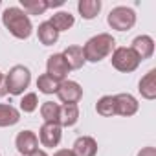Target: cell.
Here are the masks:
<instances>
[{
    "mask_svg": "<svg viewBox=\"0 0 156 156\" xmlns=\"http://www.w3.org/2000/svg\"><path fill=\"white\" fill-rule=\"evenodd\" d=\"M2 22H4L6 30H8L13 37L20 39V41L28 39V37L31 35V31H33V26H31L30 17L24 13V9L15 8V6L4 9V13H2Z\"/></svg>",
    "mask_w": 156,
    "mask_h": 156,
    "instance_id": "6da1fadb",
    "label": "cell"
},
{
    "mask_svg": "<svg viewBox=\"0 0 156 156\" xmlns=\"http://www.w3.org/2000/svg\"><path fill=\"white\" fill-rule=\"evenodd\" d=\"M39 107V98L35 92H30V94H24V98L20 99V110L30 114V112H35Z\"/></svg>",
    "mask_w": 156,
    "mask_h": 156,
    "instance_id": "cb8c5ba5",
    "label": "cell"
},
{
    "mask_svg": "<svg viewBox=\"0 0 156 156\" xmlns=\"http://www.w3.org/2000/svg\"><path fill=\"white\" fill-rule=\"evenodd\" d=\"M64 0H55V2H48V8H57V6H62Z\"/></svg>",
    "mask_w": 156,
    "mask_h": 156,
    "instance_id": "83f0119b",
    "label": "cell"
},
{
    "mask_svg": "<svg viewBox=\"0 0 156 156\" xmlns=\"http://www.w3.org/2000/svg\"><path fill=\"white\" fill-rule=\"evenodd\" d=\"M116 50V41L112 35L108 33H99L92 39L87 41V44L83 46V53L85 59L90 62H99L105 57H108L112 51Z\"/></svg>",
    "mask_w": 156,
    "mask_h": 156,
    "instance_id": "7a4b0ae2",
    "label": "cell"
},
{
    "mask_svg": "<svg viewBox=\"0 0 156 156\" xmlns=\"http://www.w3.org/2000/svg\"><path fill=\"white\" fill-rule=\"evenodd\" d=\"M30 156H48V154H46L44 151H39V149H37V151H35V152H31Z\"/></svg>",
    "mask_w": 156,
    "mask_h": 156,
    "instance_id": "f1b7e54d",
    "label": "cell"
},
{
    "mask_svg": "<svg viewBox=\"0 0 156 156\" xmlns=\"http://www.w3.org/2000/svg\"><path fill=\"white\" fill-rule=\"evenodd\" d=\"M61 138H62V130L59 123H44L39 130V140L44 147H50V149L57 147Z\"/></svg>",
    "mask_w": 156,
    "mask_h": 156,
    "instance_id": "9c48e42d",
    "label": "cell"
},
{
    "mask_svg": "<svg viewBox=\"0 0 156 156\" xmlns=\"http://www.w3.org/2000/svg\"><path fill=\"white\" fill-rule=\"evenodd\" d=\"M138 90H140L141 98H145V99H149V101H152V99L156 98V70H154V68L149 70V72L141 77V79H140Z\"/></svg>",
    "mask_w": 156,
    "mask_h": 156,
    "instance_id": "7c38bea8",
    "label": "cell"
},
{
    "mask_svg": "<svg viewBox=\"0 0 156 156\" xmlns=\"http://www.w3.org/2000/svg\"><path fill=\"white\" fill-rule=\"evenodd\" d=\"M62 57H64V61H66V64H68L70 70H79V68H83V64L87 62L81 46H68V48L62 51Z\"/></svg>",
    "mask_w": 156,
    "mask_h": 156,
    "instance_id": "5bb4252c",
    "label": "cell"
},
{
    "mask_svg": "<svg viewBox=\"0 0 156 156\" xmlns=\"http://www.w3.org/2000/svg\"><path fill=\"white\" fill-rule=\"evenodd\" d=\"M20 119V112L13 105L0 103V127H11L17 125Z\"/></svg>",
    "mask_w": 156,
    "mask_h": 156,
    "instance_id": "ac0fdd59",
    "label": "cell"
},
{
    "mask_svg": "<svg viewBox=\"0 0 156 156\" xmlns=\"http://www.w3.org/2000/svg\"><path fill=\"white\" fill-rule=\"evenodd\" d=\"M31 83V72L22 66V64H17L9 70V73L6 75V87H8V94L11 96H20L24 94V90L30 87Z\"/></svg>",
    "mask_w": 156,
    "mask_h": 156,
    "instance_id": "3957f363",
    "label": "cell"
},
{
    "mask_svg": "<svg viewBox=\"0 0 156 156\" xmlns=\"http://www.w3.org/2000/svg\"><path fill=\"white\" fill-rule=\"evenodd\" d=\"M75 156H96L98 154V141L92 136H79L73 141Z\"/></svg>",
    "mask_w": 156,
    "mask_h": 156,
    "instance_id": "4fadbf2b",
    "label": "cell"
},
{
    "mask_svg": "<svg viewBox=\"0 0 156 156\" xmlns=\"http://www.w3.org/2000/svg\"><path fill=\"white\" fill-rule=\"evenodd\" d=\"M57 98L64 103V105H77L81 101L83 98V88L79 83H75V81H61L59 83V88H57Z\"/></svg>",
    "mask_w": 156,
    "mask_h": 156,
    "instance_id": "8992f818",
    "label": "cell"
},
{
    "mask_svg": "<svg viewBox=\"0 0 156 156\" xmlns=\"http://www.w3.org/2000/svg\"><path fill=\"white\" fill-rule=\"evenodd\" d=\"M59 110L61 105L53 103V101H46L41 107V116L44 119V123H59Z\"/></svg>",
    "mask_w": 156,
    "mask_h": 156,
    "instance_id": "44dd1931",
    "label": "cell"
},
{
    "mask_svg": "<svg viewBox=\"0 0 156 156\" xmlns=\"http://www.w3.org/2000/svg\"><path fill=\"white\" fill-rule=\"evenodd\" d=\"M96 110L99 116L103 118H112L116 114V101L114 96H103L98 103H96Z\"/></svg>",
    "mask_w": 156,
    "mask_h": 156,
    "instance_id": "ffe728a7",
    "label": "cell"
},
{
    "mask_svg": "<svg viewBox=\"0 0 156 156\" xmlns=\"http://www.w3.org/2000/svg\"><path fill=\"white\" fill-rule=\"evenodd\" d=\"M37 37H39V41H41V44H44V46H51V44H55V42L59 41V31H57V30L46 20V22L39 24Z\"/></svg>",
    "mask_w": 156,
    "mask_h": 156,
    "instance_id": "e0dca14e",
    "label": "cell"
},
{
    "mask_svg": "<svg viewBox=\"0 0 156 156\" xmlns=\"http://www.w3.org/2000/svg\"><path fill=\"white\" fill-rule=\"evenodd\" d=\"M107 22L112 30H118V31H129L134 24H136V13L134 9L127 8V6H118L114 8L108 17H107Z\"/></svg>",
    "mask_w": 156,
    "mask_h": 156,
    "instance_id": "277c9868",
    "label": "cell"
},
{
    "mask_svg": "<svg viewBox=\"0 0 156 156\" xmlns=\"http://www.w3.org/2000/svg\"><path fill=\"white\" fill-rule=\"evenodd\" d=\"M114 101H116V114H119L123 118L134 116L140 108V103L130 94H118V96H114Z\"/></svg>",
    "mask_w": 156,
    "mask_h": 156,
    "instance_id": "30bf717a",
    "label": "cell"
},
{
    "mask_svg": "<svg viewBox=\"0 0 156 156\" xmlns=\"http://www.w3.org/2000/svg\"><path fill=\"white\" fill-rule=\"evenodd\" d=\"M46 70H48L46 73H48L50 77H53L55 81H59V83L66 79V75H68V72H70V68H68V64H66L62 53H53V55H50L48 61H46Z\"/></svg>",
    "mask_w": 156,
    "mask_h": 156,
    "instance_id": "52a82bcc",
    "label": "cell"
},
{
    "mask_svg": "<svg viewBox=\"0 0 156 156\" xmlns=\"http://www.w3.org/2000/svg\"><path fill=\"white\" fill-rule=\"evenodd\" d=\"M15 147L22 156H30L39 149V138L31 130H20L15 138Z\"/></svg>",
    "mask_w": 156,
    "mask_h": 156,
    "instance_id": "ba28073f",
    "label": "cell"
},
{
    "mask_svg": "<svg viewBox=\"0 0 156 156\" xmlns=\"http://www.w3.org/2000/svg\"><path fill=\"white\" fill-rule=\"evenodd\" d=\"M130 50L140 57V61L149 59V57H152V53H154V41H152V37H149V35H140V37H136V39L132 41Z\"/></svg>",
    "mask_w": 156,
    "mask_h": 156,
    "instance_id": "8fae6325",
    "label": "cell"
},
{
    "mask_svg": "<svg viewBox=\"0 0 156 156\" xmlns=\"http://www.w3.org/2000/svg\"><path fill=\"white\" fill-rule=\"evenodd\" d=\"M8 94V87H6V75L0 72V98H4Z\"/></svg>",
    "mask_w": 156,
    "mask_h": 156,
    "instance_id": "d4e9b609",
    "label": "cell"
},
{
    "mask_svg": "<svg viewBox=\"0 0 156 156\" xmlns=\"http://www.w3.org/2000/svg\"><path fill=\"white\" fill-rule=\"evenodd\" d=\"M138 156H156V149L154 147H143L138 152Z\"/></svg>",
    "mask_w": 156,
    "mask_h": 156,
    "instance_id": "484cf974",
    "label": "cell"
},
{
    "mask_svg": "<svg viewBox=\"0 0 156 156\" xmlns=\"http://www.w3.org/2000/svg\"><path fill=\"white\" fill-rule=\"evenodd\" d=\"M37 88L42 94H55L57 88H59V81H55L53 77H50L48 73H42L37 79Z\"/></svg>",
    "mask_w": 156,
    "mask_h": 156,
    "instance_id": "603a6c76",
    "label": "cell"
},
{
    "mask_svg": "<svg viewBox=\"0 0 156 156\" xmlns=\"http://www.w3.org/2000/svg\"><path fill=\"white\" fill-rule=\"evenodd\" d=\"M112 66L118 70V72H123V73H130V72H134L138 66H140V57L130 50V48H125V46H121V48H116L112 53Z\"/></svg>",
    "mask_w": 156,
    "mask_h": 156,
    "instance_id": "5b68a950",
    "label": "cell"
},
{
    "mask_svg": "<svg viewBox=\"0 0 156 156\" xmlns=\"http://www.w3.org/2000/svg\"><path fill=\"white\" fill-rule=\"evenodd\" d=\"M48 22H50V24H51V26L61 33V31L70 30V28L73 26L75 19H73V15H72V13H68V11H59V13H55Z\"/></svg>",
    "mask_w": 156,
    "mask_h": 156,
    "instance_id": "d6986e66",
    "label": "cell"
},
{
    "mask_svg": "<svg viewBox=\"0 0 156 156\" xmlns=\"http://www.w3.org/2000/svg\"><path fill=\"white\" fill-rule=\"evenodd\" d=\"M77 11L83 19L92 20L101 11V0H79L77 2Z\"/></svg>",
    "mask_w": 156,
    "mask_h": 156,
    "instance_id": "2e32d148",
    "label": "cell"
},
{
    "mask_svg": "<svg viewBox=\"0 0 156 156\" xmlns=\"http://www.w3.org/2000/svg\"><path fill=\"white\" fill-rule=\"evenodd\" d=\"M53 156H75V152L72 149H59Z\"/></svg>",
    "mask_w": 156,
    "mask_h": 156,
    "instance_id": "4316f807",
    "label": "cell"
},
{
    "mask_svg": "<svg viewBox=\"0 0 156 156\" xmlns=\"http://www.w3.org/2000/svg\"><path fill=\"white\" fill-rule=\"evenodd\" d=\"M26 15H42L48 9V0H20Z\"/></svg>",
    "mask_w": 156,
    "mask_h": 156,
    "instance_id": "7402d4cb",
    "label": "cell"
},
{
    "mask_svg": "<svg viewBox=\"0 0 156 156\" xmlns=\"http://www.w3.org/2000/svg\"><path fill=\"white\" fill-rule=\"evenodd\" d=\"M79 121V107L77 105H62L59 110V125L61 127H73Z\"/></svg>",
    "mask_w": 156,
    "mask_h": 156,
    "instance_id": "9a60e30c",
    "label": "cell"
}]
</instances>
